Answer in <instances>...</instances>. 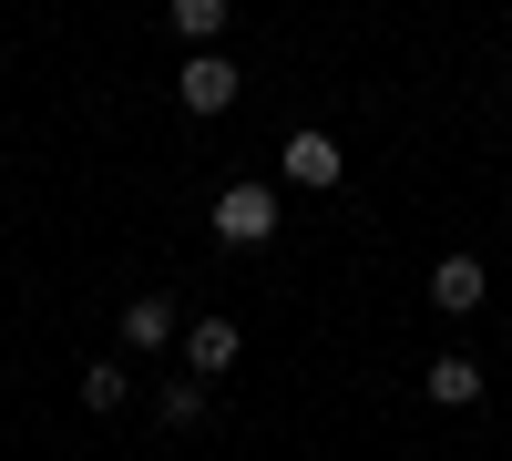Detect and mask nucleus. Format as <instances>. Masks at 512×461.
<instances>
[{"label": "nucleus", "mask_w": 512, "mask_h": 461, "mask_svg": "<svg viewBox=\"0 0 512 461\" xmlns=\"http://www.w3.org/2000/svg\"><path fill=\"white\" fill-rule=\"evenodd\" d=\"M216 236L226 246H267L277 236V185H226L216 195Z\"/></svg>", "instance_id": "f257e3e1"}, {"label": "nucleus", "mask_w": 512, "mask_h": 461, "mask_svg": "<svg viewBox=\"0 0 512 461\" xmlns=\"http://www.w3.org/2000/svg\"><path fill=\"white\" fill-rule=\"evenodd\" d=\"M431 298H441V308H451V318H472V308H482V298H492V277H482V267H472V257H441V267H431Z\"/></svg>", "instance_id": "20e7f679"}, {"label": "nucleus", "mask_w": 512, "mask_h": 461, "mask_svg": "<svg viewBox=\"0 0 512 461\" xmlns=\"http://www.w3.org/2000/svg\"><path fill=\"white\" fill-rule=\"evenodd\" d=\"M164 339H175V308H164V298H134V308H123V349H164Z\"/></svg>", "instance_id": "0eeeda50"}, {"label": "nucleus", "mask_w": 512, "mask_h": 461, "mask_svg": "<svg viewBox=\"0 0 512 461\" xmlns=\"http://www.w3.org/2000/svg\"><path fill=\"white\" fill-rule=\"evenodd\" d=\"M82 410H123V369H113V359L82 369Z\"/></svg>", "instance_id": "1a4fd4ad"}, {"label": "nucleus", "mask_w": 512, "mask_h": 461, "mask_svg": "<svg viewBox=\"0 0 512 461\" xmlns=\"http://www.w3.org/2000/svg\"><path fill=\"white\" fill-rule=\"evenodd\" d=\"M185 359H195V369H236V359H246L236 318H195V328H185Z\"/></svg>", "instance_id": "39448f33"}, {"label": "nucleus", "mask_w": 512, "mask_h": 461, "mask_svg": "<svg viewBox=\"0 0 512 461\" xmlns=\"http://www.w3.org/2000/svg\"><path fill=\"white\" fill-rule=\"evenodd\" d=\"M338 164H349V154H338L328 134H287V144H277V175H287V185H338Z\"/></svg>", "instance_id": "7ed1b4c3"}, {"label": "nucleus", "mask_w": 512, "mask_h": 461, "mask_svg": "<svg viewBox=\"0 0 512 461\" xmlns=\"http://www.w3.org/2000/svg\"><path fill=\"white\" fill-rule=\"evenodd\" d=\"M420 390H431L441 410H472V400H482V369H472V359H431V380H420Z\"/></svg>", "instance_id": "423d86ee"}, {"label": "nucleus", "mask_w": 512, "mask_h": 461, "mask_svg": "<svg viewBox=\"0 0 512 461\" xmlns=\"http://www.w3.org/2000/svg\"><path fill=\"white\" fill-rule=\"evenodd\" d=\"M175 93H185V113H226V103H236V62H226V52H195V62L175 72Z\"/></svg>", "instance_id": "f03ea898"}, {"label": "nucleus", "mask_w": 512, "mask_h": 461, "mask_svg": "<svg viewBox=\"0 0 512 461\" xmlns=\"http://www.w3.org/2000/svg\"><path fill=\"white\" fill-rule=\"evenodd\" d=\"M164 11H175V31H185V41H216L236 0H164Z\"/></svg>", "instance_id": "6e6552de"}]
</instances>
